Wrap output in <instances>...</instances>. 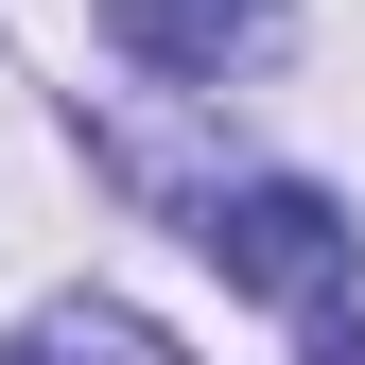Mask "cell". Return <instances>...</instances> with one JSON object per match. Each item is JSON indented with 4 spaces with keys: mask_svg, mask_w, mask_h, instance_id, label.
Masks as SVG:
<instances>
[{
    "mask_svg": "<svg viewBox=\"0 0 365 365\" xmlns=\"http://www.w3.org/2000/svg\"><path fill=\"white\" fill-rule=\"evenodd\" d=\"M192 244H209L226 279L261 296V313L331 331V313H348V261H365V226L313 192V174H244V192H209V226H192Z\"/></svg>",
    "mask_w": 365,
    "mask_h": 365,
    "instance_id": "obj_1",
    "label": "cell"
},
{
    "mask_svg": "<svg viewBox=\"0 0 365 365\" xmlns=\"http://www.w3.org/2000/svg\"><path fill=\"white\" fill-rule=\"evenodd\" d=\"M105 35H122L140 70H192V87H226L261 35H279V0H105Z\"/></svg>",
    "mask_w": 365,
    "mask_h": 365,
    "instance_id": "obj_2",
    "label": "cell"
},
{
    "mask_svg": "<svg viewBox=\"0 0 365 365\" xmlns=\"http://www.w3.org/2000/svg\"><path fill=\"white\" fill-rule=\"evenodd\" d=\"M0 365H192V348L157 313H122V296H53L35 331H0Z\"/></svg>",
    "mask_w": 365,
    "mask_h": 365,
    "instance_id": "obj_3",
    "label": "cell"
},
{
    "mask_svg": "<svg viewBox=\"0 0 365 365\" xmlns=\"http://www.w3.org/2000/svg\"><path fill=\"white\" fill-rule=\"evenodd\" d=\"M313 365H365V331H348V313H331V331H313Z\"/></svg>",
    "mask_w": 365,
    "mask_h": 365,
    "instance_id": "obj_4",
    "label": "cell"
}]
</instances>
